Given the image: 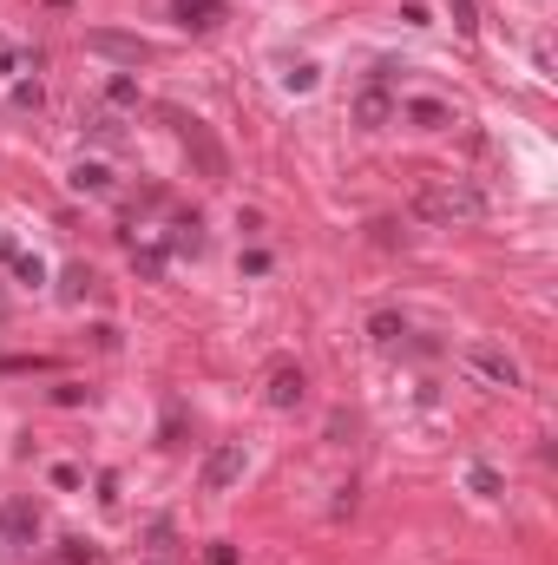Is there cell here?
I'll list each match as a JSON object with an SVG mask.
<instances>
[{
    "label": "cell",
    "mask_w": 558,
    "mask_h": 565,
    "mask_svg": "<svg viewBox=\"0 0 558 565\" xmlns=\"http://www.w3.org/2000/svg\"><path fill=\"white\" fill-rule=\"evenodd\" d=\"M53 401H60V408H79V401H86V388H79V382H60V388H53Z\"/></svg>",
    "instance_id": "cell-23"
},
{
    "label": "cell",
    "mask_w": 558,
    "mask_h": 565,
    "mask_svg": "<svg viewBox=\"0 0 558 565\" xmlns=\"http://www.w3.org/2000/svg\"><path fill=\"white\" fill-rule=\"evenodd\" d=\"M14 276H20V282H46V263L26 257V250H14Z\"/></svg>",
    "instance_id": "cell-19"
},
{
    "label": "cell",
    "mask_w": 558,
    "mask_h": 565,
    "mask_svg": "<svg viewBox=\"0 0 558 565\" xmlns=\"http://www.w3.org/2000/svg\"><path fill=\"white\" fill-rule=\"evenodd\" d=\"M86 290H93V270H86V263H73V270H66V296L79 302V296H86Z\"/></svg>",
    "instance_id": "cell-22"
},
{
    "label": "cell",
    "mask_w": 558,
    "mask_h": 565,
    "mask_svg": "<svg viewBox=\"0 0 558 565\" xmlns=\"http://www.w3.org/2000/svg\"><path fill=\"white\" fill-rule=\"evenodd\" d=\"M34 540H40V506L34 500H7V506H0V546L26 552Z\"/></svg>",
    "instance_id": "cell-6"
},
{
    "label": "cell",
    "mask_w": 558,
    "mask_h": 565,
    "mask_svg": "<svg viewBox=\"0 0 558 565\" xmlns=\"http://www.w3.org/2000/svg\"><path fill=\"white\" fill-rule=\"evenodd\" d=\"M466 487L480 493V500H499V493H506V480H499L486 461H473V467H466Z\"/></svg>",
    "instance_id": "cell-14"
},
{
    "label": "cell",
    "mask_w": 558,
    "mask_h": 565,
    "mask_svg": "<svg viewBox=\"0 0 558 565\" xmlns=\"http://www.w3.org/2000/svg\"><path fill=\"white\" fill-rule=\"evenodd\" d=\"M387 119H395V93H387V66H375L368 86L355 93V125H361V132H381Z\"/></svg>",
    "instance_id": "cell-5"
},
{
    "label": "cell",
    "mask_w": 558,
    "mask_h": 565,
    "mask_svg": "<svg viewBox=\"0 0 558 565\" xmlns=\"http://www.w3.org/2000/svg\"><path fill=\"white\" fill-rule=\"evenodd\" d=\"M86 53L119 60V66H145V60H152V46L138 40V34H105V26H93V34H86Z\"/></svg>",
    "instance_id": "cell-8"
},
{
    "label": "cell",
    "mask_w": 558,
    "mask_h": 565,
    "mask_svg": "<svg viewBox=\"0 0 558 565\" xmlns=\"http://www.w3.org/2000/svg\"><path fill=\"white\" fill-rule=\"evenodd\" d=\"M407 119L421 132H440V125H454V112H446L440 99H407Z\"/></svg>",
    "instance_id": "cell-11"
},
{
    "label": "cell",
    "mask_w": 558,
    "mask_h": 565,
    "mask_svg": "<svg viewBox=\"0 0 558 565\" xmlns=\"http://www.w3.org/2000/svg\"><path fill=\"white\" fill-rule=\"evenodd\" d=\"M66 184H73L79 197H105V191H112V164H99V158H79Z\"/></svg>",
    "instance_id": "cell-10"
},
{
    "label": "cell",
    "mask_w": 558,
    "mask_h": 565,
    "mask_svg": "<svg viewBox=\"0 0 558 565\" xmlns=\"http://www.w3.org/2000/svg\"><path fill=\"white\" fill-rule=\"evenodd\" d=\"M132 270H138V276H158V270H164V243H145V250H132Z\"/></svg>",
    "instance_id": "cell-17"
},
{
    "label": "cell",
    "mask_w": 558,
    "mask_h": 565,
    "mask_svg": "<svg viewBox=\"0 0 558 565\" xmlns=\"http://www.w3.org/2000/svg\"><path fill=\"white\" fill-rule=\"evenodd\" d=\"M171 250L198 257V250H204V223H198V217H178V223H171Z\"/></svg>",
    "instance_id": "cell-13"
},
{
    "label": "cell",
    "mask_w": 558,
    "mask_h": 565,
    "mask_svg": "<svg viewBox=\"0 0 558 565\" xmlns=\"http://www.w3.org/2000/svg\"><path fill=\"white\" fill-rule=\"evenodd\" d=\"M105 105H112V112H132V105H138V86H132L125 73H112V79H105Z\"/></svg>",
    "instance_id": "cell-15"
},
{
    "label": "cell",
    "mask_w": 558,
    "mask_h": 565,
    "mask_svg": "<svg viewBox=\"0 0 558 565\" xmlns=\"http://www.w3.org/2000/svg\"><path fill=\"white\" fill-rule=\"evenodd\" d=\"M446 14H454L460 34H480V20H473V0H446Z\"/></svg>",
    "instance_id": "cell-20"
},
{
    "label": "cell",
    "mask_w": 558,
    "mask_h": 565,
    "mask_svg": "<svg viewBox=\"0 0 558 565\" xmlns=\"http://www.w3.org/2000/svg\"><path fill=\"white\" fill-rule=\"evenodd\" d=\"M164 125L178 132V145H184V158H191V172H198L204 184L230 178V152L217 145V132L198 119V112H178V105H164Z\"/></svg>",
    "instance_id": "cell-2"
},
{
    "label": "cell",
    "mask_w": 558,
    "mask_h": 565,
    "mask_svg": "<svg viewBox=\"0 0 558 565\" xmlns=\"http://www.w3.org/2000/svg\"><path fill=\"white\" fill-rule=\"evenodd\" d=\"M368 335H375V342H381V349H395V342H401V335H407V322L395 316V309H375V316H368Z\"/></svg>",
    "instance_id": "cell-12"
},
{
    "label": "cell",
    "mask_w": 558,
    "mask_h": 565,
    "mask_svg": "<svg viewBox=\"0 0 558 565\" xmlns=\"http://www.w3.org/2000/svg\"><path fill=\"white\" fill-rule=\"evenodd\" d=\"M53 565H93V546H86V540H60V552H53Z\"/></svg>",
    "instance_id": "cell-18"
},
{
    "label": "cell",
    "mask_w": 558,
    "mask_h": 565,
    "mask_svg": "<svg viewBox=\"0 0 558 565\" xmlns=\"http://www.w3.org/2000/svg\"><path fill=\"white\" fill-rule=\"evenodd\" d=\"M460 362H466V369L480 375L486 388H519V382H525V375H519V362L499 349V342H466V349H460Z\"/></svg>",
    "instance_id": "cell-4"
},
{
    "label": "cell",
    "mask_w": 558,
    "mask_h": 565,
    "mask_svg": "<svg viewBox=\"0 0 558 565\" xmlns=\"http://www.w3.org/2000/svg\"><path fill=\"white\" fill-rule=\"evenodd\" d=\"M171 20L191 34H210V26H223V0H171Z\"/></svg>",
    "instance_id": "cell-9"
},
{
    "label": "cell",
    "mask_w": 558,
    "mask_h": 565,
    "mask_svg": "<svg viewBox=\"0 0 558 565\" xmlns=\"http://www.w3.org/2000/svg\"><path fill=\"white\" fill-rule=\"evenodd\" d=\"M14 105H20V112H40V105H46L40 79H14Z\"/></svg>",
    "instance_id": "cell-16"
},
{
    "label": "cell",
    "mask_w": 558,
    "mask_h": 565,
    "mask_svg": "<svg viewBox=\"0 0 558 565\" xmlns=\"http://www.w3.org/2000/svg\"><path fill=\"white\" fill-rule=\"evenodd\" d=\"M414 217L434 223V231H466V223L486 217V197L466 178H427L421 191H414Z\"/></svg>",
    "instance_id": "cell-1"
},
{
    "label": "cell",
    "mask_w": 558,
    "mask_h": 565,
    "mask_svg": "<svg viewBox=\"0 0 558 565\" xmlns=\"http://www.w3.org/2000/svg\"><path fill=\"white\" fill-rule=\"evenodd\" d=\"M46 7H60V14H73V7H79V0H46Z\"/></svg>",
    "instance_id": "cell-24"
},
{
    "label": "cell",
    "mask_w": 558,
    "mask_h": 565,
    "mask_svg": "<svg viewBox=\"0 0 558 565\" xmlns=\"http://www.w3.org/2000/svg\"><path fill=\"white\" fill-rule=\"evenodd\" d=\"M263 401H269L276 414L302 408V401H309V375H302L296 362H276V369H269V388H263Z\"/></svg>",
    "instance_id": "cell-7"
},
{
    "label": "cell",
    "mask_w": 558,
    "mask_h": 565,
    "mask_svg": "<svg viewBox=\"0 0 558 565\" xmlns=\"http://www.w3.org/2000/svg\"><path fill=\"white\" fill-rule=\"evenodd\" d=\"M243 467H250V447H243V441H217L210 454H204L198 487H204V493H230L237 480H243Z\"/></svg>",
    "instance_id": "cell-3"
},
{
    "label": "cell",
    "mask_w": 558,
    "mask_h": 565,
    "mask_svg": "<svg viewBox=\"0 0 558 565\" xmlns=\"http://www.w3.org/2000/svg\"><path fill=\"white\" fill-rule=\"evenodd\" d=\"M283 86H289V93H309V86H316V66H309V60L289 66V73H283Z\"/></svg>",
    "instance_id": "cell-21"
}]
</instances>
